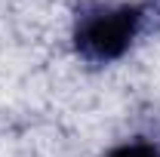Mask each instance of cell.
Returning <instances> with one entry per match:
<instances>
[{"instance_id":"1","label":"cell","mask_w":160,"mask_h":157,"mask_svg":"<svg viewBox=\"0 0 160 157\" xmlns=\"http://www.w3.org/2000/svg\"><path fill=\"white\" fill-rule=\"evenodd\" d=\"M148 19L142 3H102L86 0L74 22V49L92 65H108L120 59L139 37Z\"/></svg>"},{"instance_id":"2","label":"cell","mask_w":160,"mask_h":157,"mask_svg":"<svg viewBox=\"0 0 160 157\" xmlns=\"http://www.w3.org/2000/svg\"><path fill=\"white\" fill-rule=\"evenodd\" d=\"M105 157H160V148L157 145H151V142H126V145H117V148H111Z\"/></svg>"}]
</instances>
